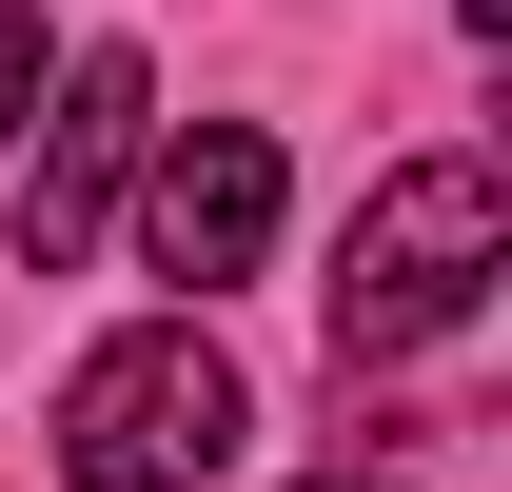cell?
<instances>
[{
  "label": "cell",
  "mask_w": 512,
  "mask_h": 492,
  "mask_svg": "<svg viewBox=\"0 0 512 492\" xmlns=\"http://www.w3.org/2000/svg\"><path fill=\"white\" fill-rule=\"evenodd\" d=\"M138 256H158L178 296L256 276V256H276V138H256V119H197L178 158H158V217H138Z\"/></svg>",
  "instance_id": "277c9868"
},
{
  "label": "cell",
  "mask_w": 512,
  "mask_h": 492,
  "mask_svg": "<svg viewBox=\"0 0 512 492\" xmlns=\"http://www.w3.org/2000/svg\"><path fill=\"white\" fill-rule=\"evenodd\" d=\"M138 138H158V79L99 40V60L60 79V119H40V178H20V276H79V256H99V217H119V178H138Z\"/></svg>",
  "instance_id": "3957f363"
},
{
  "label": "cell",
  "mask_w": 512,
  "mask_h": 492,
  "mask_svg": "<svg viewBox=\"0 0 512 492\" xmlns=\"http://www.w3.org/2000/svg\"><path fill=\"white\" fill-rule=\"evenodd\" d=\"M217 453H237V355H217L197 315L79 355V394H60V492H197Z\"/></svg>",
  "instance_id": "7a4b0ae2"
},
{
  "label": "cell",
  "mask_w": 512,
  "mask_h": 492,
  "mask_svg": "<svg viewBox=\"0 0 512 492\" xmlns=\"http://www.w3.org/2000/svg\"><path fill=\"white\" fill-rule=\"evenodd\" d=\"M316 492H394V473H316Z\"/></svg>",
  "instance_id": "8992f818"
},
{
  "label": "cell",
  "mask_w": 512,
  "mask_h": 492,
  "mask_svg": "<svg viewBox=\"0 0 512 492\" xmlns=\"http://www.w3.org/2000/svg\"><path fill=\"white\" fill-rule=\"evenodd\" d=\"M40 119V20H20V0H0V138Z\"/></svg>",
  "instance_id": "5b68a950"
},
{
  "label": "cell",
  "mask_w": 512,
  "mask_h": 492,
  "mask_svg": "<svg viewBox=\"0 0 512 492\" xmlns=\"http://www.w3.org/2000/svg\"><path fill=\"white\" fill-rule=\"evenodd\" d=\"M493 256H512V197H493V158H414V178L355 217V256H335V374L434 355L453 315L493 296Z\"/></svg>",
  "instance_id": "6da1fadb"
}]
</instances>
